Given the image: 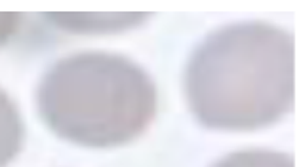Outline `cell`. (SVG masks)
Listing matches in <instances>:
<instances>
[{
    "instance_id": "6da1fadb",
    "label": "cell",
    "mask_w": 299,
    "mask_h": 167,
    "mask_svg": "<svg viewBox=\"0 0 299 167\" xmlns=\"http://www.w3.org/2000/svg\"><path fill=\"white\" fill-rule=\"evenodd\" d=\"M194 118L210 129L253 131L276 124L296 101V38L265 21L227 25L194 50L185 72Z\"/></svg>"
},
{
    "instance_id": "7a4b0ae2",
    "label": "cell",
    "mask_w": 299,
    "mask_h": 167,
    "mask_svg": "<svg viewBox=\"0 0 299 167\" xmlns=\"http://www.w3.org/2000/svg\"><path fill=\"white\" fill-rule=\"evenodd\" d=\"M36 104L57 137L86 148H116L149 129L159 93L149 72L132 59L82 51L46 70Z\"/></svg>"
},
{
    "instance_id": "3957f363",
    "label": "cell",
    "mask_w": 299,
    "mask_h": 167,
    "mask_svg": "<svg viewBox=\"0 0 299 167\" xmlns=\"http://www.w3.org/2000/svg\"><path fill=\"white\" fill-rule=\"evenodd\" d=\"M46 19L55 25L57 29H63L67 33L74 34H113V33H124L130 29H136L143 25L149 14H44Z\"/></svg>"
},
{
    "instance_id": "277c9868",
    "label": "cell",
    "mask_w": 299,
    "mask_h": 167,
    "mask_svg": "<svg viewBox=\"0 0 299 167\" xmlns=\"http://www.w3.org/2000/svg\"><path fill=\"white\" fill-rule=\"evenodd\" d=\"M25 127L16 103L0 89V167L12 164L23 148Z\"/></svg>"
},
{
    "instance_id": "5b68a950",
    "label": "cell",
    "mask_w": 299,
    "mask_h": 167,
    "mask_svg": "<svg viewBox=\"0 0 299 167\" xmlns=\"http://www.w3.org/2000/svg\"><path fill=\"white\" fill-rule=\"evenodd\" d=\"M211 167H296V160L286 152L242 150L221 158Z\"/></svg>"
},
{
    "instance_id": "8992f818",
    "label": "cell",
    "mask_w": 299,
    "mask_h": 167,
    "mask_svg": "<svg viewBox=\"0 0 299 167\" xmlns=\"http://www.w3.org/2000/svg\"><path fill=\"white\" fill-rule=\"evenodd\" d=\"M21 16L19 14H0V48L4 44H8L19 31L21 25Z\"/></svg>"
}]
</instances>
